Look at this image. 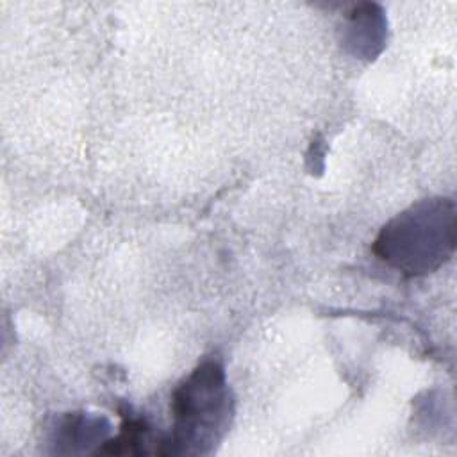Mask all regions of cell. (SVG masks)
I'll list each match as a JSON object with an SVG mask.
<instances>
[{
  "instance_id": "6da1fadb",
  "label": "cell",
  "mask_w": 457,
  "mask_h": 457,
  "mask_svg": "<svg viewBox=\"0 0 457 457\" xmlns=\"http://www.w3.org/2000/svg\"><path fill=\"white\" fill-rule=\"evenodd\" d=\"M457 207L448 196L423 198L391 218L373 241V253L405 277L439 270L455 250Z\"/></svg>"
},
{
  "instance_id": "7a4b0ae2",
  "label": "cell",
  "mask_w": 457,
  "mask_h": 457,
  "mask_svg": "<svg viewBox=\"0 0 457 457\" xmlns=\"http://www.w3.org/2000/svg\"><path fill=\"white\" fill-rule=\"evenodd\" d=\"M173 430L157 453H205L228 428L232 398L225 371L216 361H204L171 396Z\"/></svg>"
},
{
  "instance_id": "3957f363",
  "label": "cell",
  "mask_w": 457,
  "mask_h": 457,
  "mask_svg": "<svg viewBox=\"0 0 457 457\" xmlns=\"http://www.w3.org/2000/svg\"><path fill=\"white\" fill-rule=\"evenodd\" d=\"M148 436L150 428L143 420H125L120 434L114 439L105 441L96 453H145Z\"/></svg>"
}]
</instances>
